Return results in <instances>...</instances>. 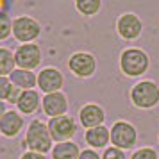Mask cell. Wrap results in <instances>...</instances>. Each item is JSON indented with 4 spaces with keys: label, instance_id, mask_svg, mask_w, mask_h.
Segmentation results:
<instances>
[{
    "label": "cell",
    "instance_id": "cell-11",
    "mask_svg": "<svg viewBox=\"0 0 159 159\" xmlns=\"http://www.w3.org/2000/svg\"><path fill=\"white\" fill-rule=\"evenodd\" d=\"M41 107H43V113L48 118L65 116L66 111H68V97L63 91L45 95L43 98H41Z\"/></svg>",
    "mask_w": 159,
    "mask_h": 159
},
{
    "label": "cell",
    "instance_id": "cell-20",
    "mask_svg": "<svg viewBox=\"0 0 159 159\" xmlns=\"http://www.w3.org/2000/svg\"><path fill=\"white\" fill-rule=\"evenodd\" d=\"M13 34V20L6 11H0V41L7 39Z\"/></svg>",
    "mask_w": 159,
    "mask_h": 159
},
{
    "label": "cell",
    "instance_id": "cell-4",
    "mask_svg": "<svg viewBox=\"0 0 159 159\" xmlns=\"http://www.w3.org/2000/svg\"><path fill=\"white\" fill-rule=\"evenodd\" d=\"M138 141V130L132 123L125 122V120H118L113 123L111 127V143L113 147L120 148V150H130Z\"/></svg>",
    "mask_w": 159,
    "mask_h": 159
},
{
    "label": "cell",
    "instance_id": "cell-21",
    "mask_svg": "<svg viewBox=\"0 0 159 159\" xmlns=\"http://www.w3.org/2000/svg\"><path fill=\"white\" fill-rule=\"evenodd\" d=\"M13 82L9 77H0V100H9V95L13 91Z\"/></svg>",
    "mask_w": 159,
    "mask_h": 159
},
{
    "label": "cell",
    "instance_id": "cell-13",
    "mask_svg": "<svg viewBox=\"0 0 159 159\" xmlns=\"http://www.w3.org/2000/svg\"><path fill=\"white\" fill-rule=\"evenodd\" d=\"M23 125H25L23 116L18 111H7L0 120V132L6 138H15L22 132Z\"/></svg>",
    "mask_w": 159,
    "mask_h": 159
},
{
    "label": "cell",
    "instance_id": "cell-6",
    "mask_svg": "<svg viewBox=\"0 0 159 159\" xmlns=\"http://www.w3.org/2000/svg\"><path fill=\"white\" fill-rule=\"evenodd\" d=\"M47 125H48L50 136L56 143L72 141V138L77 132V123H75V120L70 115L59 116V118H50Z\"/></svg>",
    "mask_w": 159,
    "mask_h": 159
},
{
    "label": "cell",
    "instance_id": "cell-14",
    "mask_svg": "<svg viewBox=\"0 0 159 159\" xmlns=\"http://www.w3.org/2000/svg\"><path fill=\"white\" fill-rule=\"evenodd\" d=\"M84 139L86 143L91 147V148H106L107 143H111V129L106 127V125H100V127H95V129H89L84 132Z\"/></svg>",
    "mask_w": 159,
    "mask_h": 159
},
{
    "label": "cell",
    "instance_id": "cell-15",
    "mask_svg": "<svg viewBox=\"0 0 159 159\" xmlns=\"http://www.w3.org/2000/svg\"><path fill=\"white\" fill-rule=\"evenodd\" d=\"M9 79L13 82V86H16L22 91H29V89H34V86H38V75L30 70L16 68L15 72L9 75Z\"/></svg>",
    "mask_w": 159,
    "mask_h": 159
},
{
    "label": "cell",
    "instance_id": "cell-17",
    "mask_svg": "<svg viewBox=\"0 0 159 159\" xmlns=\"http://www.w3.org/2000/svg\"><path fill=\"white\" fill-rule=\"evenodd\" d=\"M80 150L77 143L73 141H65V143H56L52 148V159H79Z\"/></svg>",
    "mask_w": 159,
    "mask_h": 159
},
{
    "label": "cell",
    "instance_id": "cell-19",
    "mask_svg": "<svg viewBox=\"0 0 159 159\" xmlns=\"http://www.w3.org/2000/svg\"><path fill=\"white\" fill-rule=\"evenodd\" d=\"M100 7H102L100 0H77V2H75V9L84 16L97 15V13L100 11Z\"/></svg>",
    "mask_w": 159,
    "mask_h": 159
},
{
    "label": "cell",
    "instance_id": "cell-8",
    "mask_svg": "<svg viewBox=\"0 0 159 159\" xmlns=\"http://www.w3.org/2000/svg\"><path fill=\"white\" fill-rule=\"evenodd\" d=\"M15 61H16V68L22 70H34L41 65V48L36 43H27V45H20L15 50Z\"/></svg>",
    "mask_w": 159,
    "mask_h": 159
},
{
    "label": "cell",
    "instance_id": "cell-2",
    "mask_svg": "<svg viewBox=\"0 0 159 159\" xmlns=\"http://www.w3.org/2000/svg\"><path fill=\"white\" fill-rule=\"evenodd\" d=\"M150 66L148 54L141 48H125L120 54V68L127 77H139L147 73Z\"/></svg>",
    "mask_w": 159,
    "mask_h": 159
},
{
    "label": "cell",
    "instance_id": "cell-24",
    "mask_svg": "<svg viewBox=\"0 0 159 159\" xmlns=\"http://www.w3.org/2000/svg\"><path fill=\"white\" fill-rule=\"evenodd\" d=\"M79 159H102V156H98V152L93 150V148H88V150L80 152V157Z\"/></svg>",
    "mask_w": 159,
    "mask_h": 159
},
{
    "label": "cell",
    "instance_id": "cell-27",
    "mask_svg": "<svg viewBox=\"0 0 159 159\" xmlns=\"http://www.w3.org/2000/svg\"><path fill=\"white\" fill-rule=\"evenodd\" d=\"M0 134H2V132H0Z\"/></svg>",
    "mask_w": 159,
    "mask_h": 159
},
{
    "label": "cell",
    "instance_id": "cell-10",
    "mask_svg": "<svg viewBox=\"0 0 159 159\" xmlns=\"http://www.w3.org/2000/svg\"><path fill=\"white\" fill-rule=\"evenodd\" d=\"M63 84H65V77H63V73L59 72L57 68H54V66L43 68L41 72L38 73V88H39L45 95L61 91Z\"/></svg>",
    "mask_w": 159,
    "mask_h": 159
},
{
    "label": "cell",
    "instance_id": "cell-5",
    "mask_svg": "<svg viewBox=\"0 0 159 159\" xmlns=\"http://www.w3.org/2000/svg\"><path fill=\"white\" fill-rule=\"evenodd\" d=\"M41 34V25L32 16H18L13 20V36L22 45L36 41Z\"/></svg>",
    "mask_w": 159,
    "mask_h": 159
},
{
    "label": "cell",
    "instance_id": "cell-23",
    "mask_svg": "<svg viewBox=\"0 0 159 159\" xmlns=\"http://www.w3.org/2000/svg\"><path fill=\"white\" fill-rule=\"evenodd\" d=\"M102 159H127V156L123 150L116 148V147H107L102 154Z\"/></svg>",
    "mask_w": 159,
    "mask_h": 159
},
{
    "label": "cell",
    "instance_id": "cell-26",
    "mask_svg": "<svg viewBox=\"0 0 159 159\" xmlns=\"http://www.w3.org/2000/svg\"><path fill=\"white\" fill-rule=\"evenodd\" d=\"M6 113H7V111H6V104L0 100V120H2V116L6 115Z\"/></svg>",
    "mask_w": 159,
    "mask_h": 159
},
{
    "label": "cell",
    "instance_id": "cell-16",
    "mask_svg": "<svg viewBox=\"0 0 159 159\" xmlns=\"http://www.w3.org/2000/svg\"><path fill=\"white\" fill-rule=\"evenodd\" d=\"M39 93H38L36 89H29V91H23L22 97H20V100L16 104V107H18V113L20 115H32V113H36L38 107H39Z\"/></svg>",
    "mask_w": 159,
    "mask_h": 159
},
{
    "label": "cell",
    "instance_id": "cell-12",
    "mask_svg": "<svg viewBox=\"0 0 159 159\" xmlns=\"http://www.w3.org/2000/svg\"><path fill=\"white\" fill-rule=\"evenodd\" d=\"M104 120H106V111L98 104H86L79 111V122L88 130L104 125Z\"/></svg>",
    "mask_w": 159,
    "mask_h": 159
},
{
    "label": "cell",
    "instance_id": "cell-22",
    "mask_svg": "<svg viewBox=\"0 0 159 159\" xmlns=\"http://www.w3.org/2000/svg\"><path fill=\"white\" fill-rule=\"evenodd\" d=\"M130 159H159V156H157V152L154 150V148L143 147V148H138V150L130 156Z\"/></svg>",
    "mask_w": 159,
    "mask_h": 159
},
{
    "label": "cell",
    "instance_id": "cell-3",
    "mask_svg": "<svg viewBox=\"0 0 159 159\" xmlns=\"http://www.w3.org/2000/svg\"><path fill=\"white\" fill-rule=\"evenodd\" d=\"M130 102L138 109H152L159 104V86L152 80H139L130 89Z\"/></svg>",
    "mask_w": 159,
    "mask_h": 159
},
{
    "label": "cell",
    "instance_id": "cell-25",
    "mask_svg": "<svg viewBox=\"0 0 159 159\" xmlns=\"http://www.w3.org/2000/svg\"><path fill=\"white\" fill-rule=\"evenodd\" d=\"M20 159H47V156H43V154H38V152L27 150V152H23V154H22V157H20Z\"/></svg>",
    "mask_w": 159,
    "mask_h": 159
},
{
    "label": "cell",
    "instance_id": "cell-18",
    "mask_svg": "<svg viewBox=\"0 0 159 159\" xmlns=\"http://www.w3.org/2000/svg\"><path fill=\"white\" fill-rule=\"evenodd\" d=\"M15 70H16L15 54L9 48L0 47V77H9Z\"/></svg>",
    "mask_w": 159,
    "mask_h": 159
},
{
    "label": "cell",
    "instance_id": "cell-9",
    "mask_svg": "<svg viewBox=\"0 0 159 159\" xmlns=\"http://www.w3.org/2000/svg\"><path fill=\"white\" fill-rule=\"evenodd\" d=\"M116 32L118 36L127 39V41H132V39H138L143 32V23H141V18L134 13H123L120 15V18L116 20Z\"/></svg>",
    "mask_w": 159,
    "mask_h": 159
},
{
    "label": "cell",
    "instance_id": "cell-1",
    "mask_svg": "<svg viewBox=\"0 0 159 159\" xmlns=\"http://www.w3.org/2000/svg\"><path fill=\"white\" fill-rule=\"evenodd\" d=\"M23 143L29 148L30 152H38V154H47V152H52V143L54 139L50 136V130H48V125L43 123L41 120H32L27 127V132H25V138H23Z\"/></svg>",
    "mask_w": 159,
    "mask_h": 159
},
{
    "label": "cell",
    "instance_id": "cell-7",
    "mask_svg": "<svg viewBox=\"0 0 159 159\" xmlns=\"http://www.w3.org/2000/svg\"><path fill=\"white\" fill-rule=\"evenodd\" d=\"M68 68L75 77L88 79L97 72V59L89 52H75L68 59Z\"/></svg>",
    "mask_w": 159,
    "mask_h": 159
}]
</instances>
